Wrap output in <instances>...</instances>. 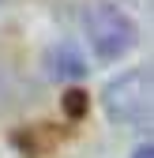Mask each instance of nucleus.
<instances>
[{
    "instance_id": "20e7f679",
    "label": "nucleus",
    "mask_w": 154,
    "mask_h": 158,
    "mask_svg": "<svg viewBox=\"0 0 154 158\" xmlns=\"http://www.w3.org/2000/svg\"><path fill=\"white\" fill-rule=\"evenodd\" d=\"M147 4H150V15H154V0H147Z\"/></svg>"
},
{
    "instance_id": "f03ea898",
    "label": "nucleus",
    "mask_w": 154,
    "mask_h": 158,
    "mask_svg": "<svg viewBox=\"0 0 154 158\" xmlns=\"http://www.w3.org/2000/svg\"><path fill=\"white\" fill-rule=\"evenodd\" d=\"M83 27H87V38L102 60H117L136 45V23L117 4H90L83 15Z\"/></svg>"
},
{
    "instance_id": "7ed1b4c3",
    "label": "nucleus",
    "mask_w": 154,
    "mask_h": 158,
    "mask_svg": "<svg viewBox=\"0 0 154 158\" xmlns=\"http://www.w3.org/2000/svg\"><path fill=\"white\" fill-rule=\"evenodd\" d=\"M132 158H154V143H147V147H139V151L132 154Z\"/></svg>"
},
{
    "instance_id": "f257e3e1",
    "label": "nucleus",
    "mask_w": 154,
    "mask_h": 158,
    "mask_svg": "<svg viewBox=\"0 0 154 158\" xmlns=\"http://www.w3.org/2000/svg\"><path fill=\"white\" fill-rule=\"evenodd\" d=\"M105 109L113 121L136 124V128H154V68H139L120 75L105 90Z\"/></svg>"
}]
</instances>
